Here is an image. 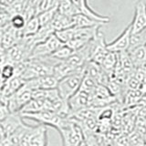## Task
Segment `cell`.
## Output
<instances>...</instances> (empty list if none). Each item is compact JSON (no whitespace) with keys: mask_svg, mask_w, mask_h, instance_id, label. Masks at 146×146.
Returning <instances> with one entry per match:
<instances>
[{"mask_svg":"<svg viewBox=\"0 0 146 146\" xmlns=\"http://www.w3.org/2000/svg\"><path fill=\"white\" fill-rule=\"evenodd\" d=\"M58 131L61 135L62 146H79L84 141V133L80 124L70 116Z\"/></svg>","mask_w":146,"mask_h":146,"instance_id":"cell-1","label":"cell"},{"mask_svg":"<svg viewBox=\"0 0 146 146\" xmlns=\"http://www.w3.org/2000/svg\"><path fill=\"white\" fill-rule=\"evenodd\" d=\"M84 77L85 70H82L72 73V74L63 78L62 80H58L57 89L60 97L68 102L73 95L80 90Z\"/></svg>","mask_w":146,"mask_h":146,"instance_id":"cell-2","label":"cell"},{"mask_svg":"<svg viewBox=\"0 0 146 146\" xmlns=\"http://www.w3.org/2000/svg\"><path fill=\"white\" fill-rule=\"evenodd\" d=\"M20 114L24 119H29V120L38 122V124L52 127L57 131L61 127L63 122L68 118V117L60 116L57 113L48 111H42L33 112V113H20Z\"/></svg>","mask_w":146,"mask_h":146,"instance_id":"cell-3","label":"cell"},{"mask_svg":"<svg viewBox=\"0 0 146 146\" xmlns=\"http://www.w3.org/2000/svg\"><path fill=\"white\" fill-rule=\"evenodd\" d=\"M32 91L33 90L27 88L24 84V86L11 97L7 99H1V102L7 105L11 113L20 112L22 109L33 99L32 98Z\"/></svg>","mask_w":146,"mask_h":146,"instance_id":"cell-4","label":"cell"},{"mask_svg":"<svg viewBox=\"0 0 146 146\" xmlns=\"http://www.w3.org/2000/svg\"><path fill=\"white\" fill-rule=\"evenodd\" d=\"M64 43L59 39L56 34L50 36L49 38L45 40L44 42L38 44L34 48L32 51L30 58H43L48 57L52 55L54 52L61 47Z\"/></svg>","mask_w":146,"mask_h":146,"instance_id":"cell-5","label":"cell"},{"mask_svg":"<svg viewBox=\"0 0 146 146\" xmlns=\"http://www.w3.org/2000/svg\"><path fill=\"white\" fill-rule=\"evenodd\" d=\"M0 44H1V51H6V50L12 48L17 43L20 41L23 38V33L21 31L16 30L14 27L9 24L0 27Z\"/></svg>","mask_w":146,"mask_h":146,"instance_id":"cell-6","label":"cell"},{"mask_svg":"<svg viewBox=\"0 0 146 146\" xmlns=\"http://www.w3.org/2000/svg\"><path fill=\"white\" fill-rule=\"evenodd\" d=\"M131 34H132V29H131V25L130 24L120 34V36L114 39L112 42L107 43L108 50L115 53L128 51L131 44Z\"/></svg>","mask_w":146,"mask_h":146,"instance_id":"cell-7","label":"cell"},{"mask_svg":"<svg viewBox=\"0 0 146 146\" xmlns=\"http://www.w3.org/2000/svg\"><path fill=\"white\" fill-rule=\"evenodd\" d=\"M20 112L11 113L9 115L0 121V135L10 136L13 132H15L18 128L25 124Z\"/></svg>","mask_w":146,"mask_h":146,"instance_id":"cell-8","label":"cell"},{"mask_svg":"<svg viewBox=\"0 0 146 146\" xmlns=\"http://www.w3.org/2000/svg\"><path fill=\"white\" fill-rule=\"evenodd\" d=\"M110 51L107 48V43L102 32H99L97 36L92 40V47H91V58L90 61H94L98 64H102L105 57Z\"/></svg>","mask_w":146,"mask_h":146,"instance_id":"cell-9","label":"cell"},{"mask_svg":"<svg viewBox=\"0 0 146 146\" xmlns=\"http://www.w3.org/2000/svg\"><path fill=\"white\" fill-rule=\"evenodd\" d=\"M58 84V80L53 75L38 77L25 81V86L31 90L57 89Z\"/></svg>","mask_w":146,"mask_h":146,"instance_id":"cell-10","label":"cell"},{"mask_svg":"<svg viewBox=\"0 0 146 146\" xmlns=\"http://www.w3.org/2000/svg\"><path fill=\"white\" fill-rule=\"evenodd\" d=\"M132 34L146 29V7L143 0H140L135 5L134 17L131 23Z\"/></svg>","mask_w":146,"mask_h":146,"instance_id":"cell-11","label":"cell"},{"mask_svg":"<svg viewBox=\"0 0 146 146\" xmlns=\"http://www.w3.org/2000/svg\"><path fill=\"white\" fill-rule=\"evenodd\" d=\"M91 102H92V95L82 90H79L68 100L71 113L90 107Z\"/></svg>","mask_w":146,"mask_h":146,"instance_id":"cell-12","label":"cell"},{"mask_svg":"<svg viewBox=\"0 0 146 146\" xmlns=\"http://www.w3.org/2000/svg\"><path fill=\"white\" fill-rule=\"evenodd\" d=\"M25 81L20 77H13L7 82L1 84V99H7L17 92L25 84Z\"/></svg>","mask_w":146,"mask_h":146,"instance_id":"cell-13","label":"cell"},{"mask_svg":"<svg viewBox=\"0 0 146 146\" xmlns=\"http://www.w3.org/2000/svg\"><path fill=\"white\" fill-rule=\"evenodd\" d=\"M29 146H48L47 126L42 124L36 125V129L31 137Z\"/></svg>","mask_w":146,"mask_h":146,"instance_id":"cell-14","label":"cell"},{"mask_svg":"<svg viewBox=\"0 0 146 146\" xmlns=\"http://www.w3.org/2000/svg\"><path fill=\"white\" fill-rule=\"evenodd\" d=\"M72 24L73 27H102L104 25V23L96 20L84 14H79L72 17Z\"/></svg>","mask_w":146,"mask_h":146,"instance_id":"cell-15","label":"cell"},{"mask_svg":"<svg viewBox=\"0 0 146 146\" xmlns=\"http://www.w3.org/2000/svg\"><path fill=\"white\" fill-rule=\"evenodd\" d=\"M50 25H51V27H53L55 32L70 29V27H73L72 17H68L66 15H63V14L59 13L58 11L56 16H55L53 18L52 22L50 23Z\"/></svg>","mask_w":146,"mask_h":146,"instance_id":"cell-16","label":"cell"},{"mask_svg":"<svg viewBox=\"0 0 146 146\" xmlns=\"http://www.w3.org/2000/svg\"><path fill=\"white\" fill-rule=\"evenodd\" d=\"M128 52L130 54V57L135 68L146 66V48L144 46L135 48L131 50H129Z\"/></svg>","mask_w":146,"mask_h":146,"instance_id":"cell-17","label":"cell"},{"mask_svg":"<svg viewBox=\"0 0 146 146\" xmlns=\"http://www.w3.org/2000/svg\"><path fill=\"white\" fill-rule=\"evenodd\" d=\"M58 11L70 17L81 14L80 8L73 2V0H62L58 7Z\"/></svg>","mask_w":146,"mask_h":146,"instance_id":"cell-18","label":"cell"},{"mask_svg":"<svg viewBox=\"0 0 146 146\" xmlns=\"http://www.w3.org/2000/svg\"><path fill=\"white\" fill-rule=\"evenodd\" d=\"M118 62H119V53L110 51L107 56L105 57V58L103 59V61L100 64V66H102L103 70L111 76L112 74V72L114 71V70L116 68Z\"/></svg>","mask_w":146,"mask_h":146,"instance_id":"cell-19","label":"cell"},{"mask_svg":"<svg viewBox=\"0 0 146 146\" xmlns=\"http://www.w3.org/2000/svg\"><path fill=\"white\" fill-rule=\"evenodd\" d=\"M46 100L41 99H32L26 106L22 109L20 113H33L45 111Z\"/></svg>","mask_w":146,"mask_h":146,"instance_id":"cell-20","label":"cell"},{"mask_svg":"<svg viewBox=\"0 0 146 146\" xmlns=\"http://www.w3.org/2000/svg\"><path fill=\"white\" fill-rule=\"evenodd\" d=\"M41 25L38 16L30 18L27 21V24L23 29V36H33L36 34L40 29Z\"/></svg>","mask_w":146,"mask_h":146,"instance_id":"cell-21","label":"cell"},{"mask_svg":"<svg viewBox=\"0 0 146 146\" xmlns=\"http://www.w3.org/2000/svg\"><path fill=\"white\" fill-rule=\"evenodd\" d=\"M58 13V8H50V9H44L41 11L38 15V17L39 19L41 27L49 25L52 22L54 17L56 16V14Z\"/></svg>","mask_w":146,"mask_h":146,"instance_id":"cell-22","label":"cell"},{"mask_svg":"<svg viewBox=\"0 0 146 146\" xmlns=\"http://www.w3.org/2000/svg\"><path fill=\"white\" fill-rule=\"evenodd\" d=\"M143 98V95L139 90H127V92L124 96V100H123V105H125V106L134 105L136 103H138Z\"/></svg>","mask_w":146,"mask_h":146,"instance_id":"cell-23","label":"cell"},{"mask_svg":"<svg viewBox=\"0 0 146 146\" xmlns=\"http://www.w3.org/2000/svg\"><path fill=\"white\" fill-rule=\"evenodd\" d=\"M74 52H75L74 50L70 48L67 44H63L56 52H54L50 56H52L53 58H55L59 61H63V60H67L68 58L71 57Z\"/></svg>","mask_w":146,"mask_h":146,"instance_id":"cell-24","label":"cell"},{"mask_svg":"<svg viewBox=\"0 0 146 146\" xmlns=\"http://www.w3.org/2000/svg\"><path fill=\"white\" fill-rule=\"evenodd\" d=\"M16 76L15 65L10 63H5L1 65V84Z\"/></svg>","mask_w":146,"mask_h":146,"instance_id":"cell-25","label":"cell"},{"mask_svg":"<svg viewBox=\"0 0 146 146\" xmlns=\"http://www.w3.org/2000/svg\"><path fill=\"white\" fill-rule=\"evenodd\" d=\"M145 43H146V29L141 32H138V33L131 34L129 50L141 47V46H144ZM129 50H128V51H129Z\"/></svg>","mask_w":146,"mask_h":146,"instance_id":"cell-26","label":"cell"},{"mask_svg":"<svg viewBox=\"0 0 146 146\" xmlns=\"http://www.w3.org/2000/svg\"><path fill=\"white\" fill-rule=\"evenodd\" d=\"M97 86H98V83L96 82L94 79H92V78L90 76L85 75L83 80H82L80 90L85 91V92H88L90 94H92Z\"/></svg>","mask_w":146,"mask_h":146,"instance_id":"cell-27","label":"cell"},{"mask_svg":"<svg viewBox=\"0 0 146 146\" xmlns=\"http://www.w3.org/2000/svg\"><path fill=\"white\" fill-rule=\"evenodd\" d=\"M11 26L17 31H23L24 27L27 24V18L23 14H18V15H15L11 19L10 22ZM23 33V32H22Z\"/></svg>","mask_w":146,"mask_h":146,"instance_id":"cell-28","label":"cell"},{"mask_svg":"<svg viewBox=\"0 0 146 146\" xmlns=\"http://www.w3.org/2000/svg\"><path fill=\"white\" fill-rule=\"evenodd\" d=\"M129 146H146L143 134L137 131H132L129 136Z\"/></svg>","mask_w":146,"mask_h":146,"instance_id":"cell-29","label":"cell"},{"mask_svg":"<svg viewBox=\"0 0 146 146\" xmlns=\"http://www.w3.org/2000/svg\"><path fill=\"white\" fill-rule=\"evenodd\" d=\"M12 16L6 8L0 7V27H4L11 22Z\"/></svg>","mask_w":146,"mask_h":146,"instance_id":"cell-30","label":"cell"},{"mask_svg":"<svg viewBox=\"0 0 146 146\" xmlns=\"http://www.w3.org/2000/svg\"><path fill=\"white\" fill-rule=\"evenodd\" d=\"M135 131L141 134L146 133V118L140 116L135 121Z\"/></svg>","mask_w":146,"mask_h":146,"instance_id":"cell-31","label":"cell"},{"mask_svg":"<svg viewBox=\"0 0 146 146\" xmlns=\"http://www.w3.org/2000/svg\"><path fill=\"white\" fill-rule=\"evenodd\" d=\"M0 146H14L9 136H2L0 139Z\"/></svg>","mask_w":146,"mask_h":146,"instance_id":"cell-32","label":"cell"},{"mask_svg":"<svg viewBox=\"0 0 146 146\" xmlns=\"http://www.w3.org/2000/svg\"><path fill=\"white\" fill-rule=\"evenodd\" d=\"M14 0H0V7H8L13 3Z\"/></svg>","mask_w":146,"mask_h":146,"instance_id":"cell-33","label":"cell"},{"mask_svg":"<svg viewBox=\"0 0 146 146\" xmlns=\"http://www.w3.org/2000/svg\"><path fill=\"white\" fill-rule=\"evenodd\" d=\"M48 0H43V5H42V10H43V8L45 7V5H46V2H47Z\"/></svg>","mask_w":146,"mask_h":146,"instance_id":"cell-34","label":"cell"},{"mask_svg":"<svg viewBox=\"0 0 146 146\" xmlns=\"http://www.w3.org/2000/svg\"><path fill=\"white\" fill-rule=\"evenodd\" d=\"M79 146H87V144H86V143H85V141H83V143H81V144H80Z\"/></svg>","mask_w":146,"mask_h":146,"instance_id":"cell-35","label":"cell"},{"mask_svg":"<svg viewBox=\"0 0 146 146\" xmlns=\"http://www.w3.org/2000/svg\"><path fill=\"white\" fill-rule=\"evenodd\" d=\"M144 1V4H145V7H146V0H143Z\"/></svg>","mask_w":146,"mask_h":146,"instance_id":"cell-36","label":"cell"},{"mask_svg":"<svg viewBox=\"0 0 146 146\" xmlns=\"http://www.w3.org/2000/svg\"><path fill=\"white\" fill-rule=\"evenodd\" d=\"M144 47H145V48H146V43H145V45H144Z\"/></svg>","mask_w":146,"mask_h":146,"instance_id":"cell-37","label":"cell"}]
</instances>
